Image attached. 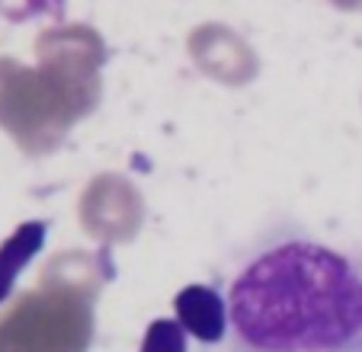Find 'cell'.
I'll return each instance as SVG.
<instances>
[{
  "mask_svg": "<svg viewBox=\"0 0 362 352\" xmlns=\"http://www.w3.org/2000/svg\"><path fill=\"white\" fill-rule=\"evenodd\" d=\"M231 352H362V269L315 240L257 253L228 291Z\"/></svg>",
  "mask_w": 362,
  "mask_h": 352,
  "instance_id": "obj_1",
  "label": "cell"
},
{
  "mask_svg": "<svg viewBox=\"0 0 362 352\" xmlns=\"http://www.w3.org/2000/svg\"><path fill=\"white\" fill-rule=\"evenodd\" d=\"M173 307L183 330L199 343H221L228 336V301L209 285H186Z\"/></svg>",
  "mask_w": 362,
  "mask_h": 352,
  "instance_id": "obj_2",
  "label": "cell"
},
{
  "mask_svg": "<svg viewBox=\"0 0 362 352\" xmlns=\"http://www.w3.org/2000/svg\"><path fill=\"white\" fill-rule=\"evenodd\" d=\"M45 244V224L42 221H26L0 244V301H7L13 291L20 272L35 259V253Z\"/></svg>",
  "mask_w": 362,
  "mask_h": 352,
  "instance_id": "obj_3",
  "label": "cell"
},
{
  "mask_svg": "<svg viewBox=\"0 0 362 352\" xmlns=\"http://www.w3.org/2000/svg\"><path fill=\"white\" fill-rule=\"evenodd\" d=\"M186 336L189 333L177 317H158L148 324L138 352H186Z\"/></svg>",
  "mask_w": 362,
  "mask_h": 352,
  "instance_id": "obj_4",
  "label": "cell"
}]
</instances>
